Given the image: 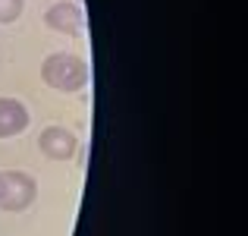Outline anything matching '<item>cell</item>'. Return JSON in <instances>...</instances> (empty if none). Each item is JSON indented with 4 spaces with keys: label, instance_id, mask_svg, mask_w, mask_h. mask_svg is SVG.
Returning a JSON list of instances; mask_svg holds the SVG:
<instances>
[{
    "label": "cell",
    "instance_id": "1",
    "mask_svg": "<svg viewBox=\"0 0 248 236\" xmlns=\"http://www.w3.org/2000/svg\"><path fill=\"white\" fill-rule=\"evenodd\" d=\"M41 76L57 91H82L88 85V67L73 54H50L41 67Z\"/></svg>",
    "mask_w": 248,
    "mask_h": 236
},
{
    "label": "cell",
    "instance_id": "6",
    "mask_svg": "<svg viewBox=\"0 0 248 236\" xmlns=\"http://www.w3.org/2000/svg\"><path fill=\"white\" fill-rule=\"evenodd\" d=\"M22 13V0H0V22H16Z\"/></svg>",
    "mask_w": 248,
    "mask_h": 236
},
{
    "label": "cell",
    "instance_id": "2",
    "mask_svg": "<svg viewBox=\"0 0 248 236\" xmlns=\"http://www.w3.org/2000/svg\"><path fill=\"white\" fill-rule=\"evenodd\" d=\"M35 192L38 186L29 173H19V170L0 173V208L3 211H25L35 202Z\"/></svg>",
    "mask_w": 248,
    "mask_h": 236
},
{
    "label": "cell",
    "instance_id": "3",
    "mask_svg": "<svg viewBox=\"0 0 248 236\" xmlns=\"http://www.w3.org/2000/svg\"><path fill=\"white\" fill-rule=\"evenodd\" d=\"M38 145H41V152L50 157V161H69V157L76 154V135L69 133V129L63 126H47L41 135H38Z\"/></svg>",
    "mask_w": 248,
    "mask_h": 236
},
{
    "label": "cell",
    "instance_id": "4",
    "mask_svg": "<svg viewBox=\"0 0 248 236\" xmlns=\"http://www.w3.org/2000/svg\"><path fill=\"white\" fill-rule=\"evenodd\" d=\"M47 29H57V32H66V35H79L85 29V13L79 10L76 3H54L44 16Z\"/></svg>",
    "mask_w": 248,
    "mask_h": 236
},
{
    "label": "cell",
    "instance_id": "5",
    "mask_svg": "<svg viewBox=\"0 0 248 236\" xmlns=\"http://www.w3.org/2000/svg\"><path fill=\"white\" fill-rule=\"evenodd\" d=\"M29 126V110L16 98H0V139H13Z\"/></svg>",
    "mask_w": 248,
    "mask_h": 236
}]
</instances>
